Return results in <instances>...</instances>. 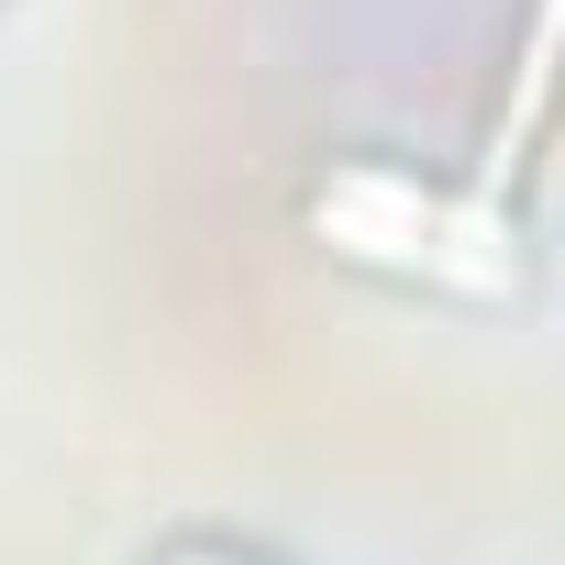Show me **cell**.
Segmentation results:
<instances>
[{"mask_svg":"<svg viewBox=\"0 0 565 565\" xmlns=\"http://www.w3.org/2000/svg\"><path fill=\"white\" fill-rule=\"evenodd\" d=\"M311 233L355 266L433 277V289H510L521 277V233L499 222L488 189H422V178L366 167V156L311 189Z\"/></svg>","mask_w":565,"mask_h":565,"instance_id":"6da1fadb","label":"cell"},{"mask_svg":"<svg viewBox=\"0 0 565 565\" xmlns=\"http://www.w3.org/2000/svg\"><path fill=\"white\" fill-rule=\"evenodd\" d=\"M554 56H565V0L532 12V56H521V78H510V100H499V122H488V189L521 167V145H532V122H543V89H554Z\"/></svg>","mask_w":565,"mask_h":565,"instance_id":"7a4b0ae2","label":"cell"},{"mask_svg":"<svg viewBox=\"0 0 565 565\" xmlns=\"http://www.w3.org/2000/svg\"><path fill=\"white\" fill-rule=\"evenodd\" d=\"M167 565H255V554H222V543H178Z\"/></svg>","mask_w":565,"mask_h":565,"instance_id":"3957f363","label":"cell"}]
</instances>
